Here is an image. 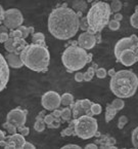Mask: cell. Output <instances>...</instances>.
<instances>
[{
	"label": "cell",
	"instance_id": "obj_1",
	"mask_svg": "<svg viewBox=\"0 0 138 149\" xmlns=\"http://www.w3.org/2000/svg\"><path fill=\"white\" fill-rule=\"evenodd\" d=\"M80 29V18L77 13L68 6L54 8L48 17V30L59 40H68L74 37Z\"/></svg>",
	"mask_w": 138,
	"mask_h": 149
},
{
	"label": "cell",
	"instance_id": "obj_2",
	"mask_svg": "<svg viewBox=\"0 0 138 149\" xmlns=\"http://www.w3.org/2000/svg\"><path fill=\"white\" fill-rule=\"evenodd\" d=\"M21 58L27 68L35 72L47 71L50 63V54L47 47L33 42L25 47L21 53Z\"/></svg>",
	"mask_w": 138,
	"mask_h": 149
},
{
	"label": "cell",
	"instance_id": "obj_3",
	"mask_svg": "<svg viewBox=\"0 0 138 149\" xmlns=\"http://www.w3.org/2000/svg\"><path fill=\"white\" fill-rule=\"evenodd\" d=\"M110 88L117 98H130L138 88V77L131 70H120L112 76Z\"/></svg>",
	"mask_w": 138,
	"mask_h": 149
},
{
	"label": "cell",
	"instance_id": "obj_4",
	"mask_svg": "<svg viewBox=\"0 0 138 149\" xmlns=\"http://www.w3.org/2000/svg\"><path fill=\"white\" fill-rule=\"evenodd\" d=\"M111 5L104 1H98L94 3L88 10L87 18L89 28L87 32L91 34L99 33L106 25H108L111 18Z\"/></svg>",
	"mask_w": 138,
	"mask_h": 149
},
{
	"label": "cell",
	"instance_id": "obj_5",
	"mask_svg": "<svg viewBox=\"0 0 138 149\" xmlns=\"http://www.w3.org/2000/svg\"><path fill=\"white\" fill-rule=\"evenodd\" d=\"M88 54L81 46L71 45L61 55V62L69 72H74L84 68L87 62Z\"/></svg>",
	"mask_w": 138,
	"mask_h": 149
},
{
	"label": "cell",
	"instance_id": "obj_6",
	"mask_svg": "<svg viewBox=\"0 0 138 149\" xmlns=\"http://www.w3.org/2000/svg\"><path fill=\"white\" fill-rule=\"evenodd\" d=\"M98 130V123L94 117L84 114L76 118L75 123V133L76 136L83 140H87L94 137Z\"/></svg>",
	"mask_w": 138,
	"mask_h": 149
},
{
	"label": "cell",
	"instance_id": "obj_7",
	"mask_svg": "<svg viewBox=\"0 0 138 149\" xmlns=\"http://www.w3.org/2000/svg\"><path fill=\"white\" fill-rule=\"evenodd\" d=\"M3 25L7 27L9 30H14L22 26L24 22L23 15L19 9L16 8H9L4 11V17H3Z\"/></svg>",
	"mask_w": 138,
	"mask_h": 149
},
{
	"label": "cell",
	"instance_id": "obj_8",
	"mask_svg": "<svg viewBox=\"0 0 138 149\" xmlns=\"http://www.w3.org/2000/svg\"><path fill=\"white\" fill-rule=\"evenodd\" d=\"M138 43V37L136 35H131L130 37H125L120 39L115 45V57L117 58V60L119 59L120 55L122 54V52L126 51V49H136V45Z\"/></svg>",
	"mask_w": 138,
	"mask_h": 149
},
{
	"label": "cell",
	"instance_id": "obj_9",
	"mask_svg": "<svg viewBox=\"0 0 138 149\" xmlns=\"http://www.w3.org/2000/svg\"><path fill=\"white\" fill-rule=\"evenodd\" d=\"M41 104L45 110L53 111V110L57 109L60 106V96L56 92H53V91L46 92L41 98Z\"/></svg>",
	"mask_w": 138,
	"mask_h": 149
},
{
	"label": "cell",
	"instance_id": "obj_10",
	"mask_svg": "<svg viewBox=\"0 0 138 149\" xmlns=\"http://www.w3.org/2000/svg\"><path fill=\"white\" fill-rule=\"evenodd\" d=\"M26 114H27L26 110H23L22 108L18 107L8 112V114L6 115V121L14 125L18 129L19 127H24L27 121Z\"/></svg>",
	"mask_w": 138,
	"mask_h": 149
},
{
	"label": "cell",
	"instance_id": "obj_11",
	"mask_svg": "<svg viewBox=\"0 0 138 149\" xmlns=\"http://www.w3.org/2000/svg\"><path fill=\"white\" fill-rule=\"evenodd\" d=\"M9 81V68L5 57L0 54V92L6 88Z\"/></svg>",
	"mask_w": 138,
	"mask_h": 149
},
{
	"label": "cell",
	"instance_id": "obj_12",
	"mask_svg": "<svg viewBox=\"0 0 138 149\" xmlns=\"http://www.w3.org/2000/svg\"><path fill=\"white\" fill-rule=\"evenodd\" d=\"M77 41H78V45L81 46L84 49H91V48L94 47L97 40L96 37H95V34H91V33L86 31V32L80 34Z\"/></svg>",
	"mask_w": 138,
	"mask_h": 149
},
{
	"label": "cell",
	"instance_id": "obj_13",
	"mask_svg": "<svg viewBox=\"0 0 138 149\" xmlns=\"http://www.w3.org/2000/svg\"><path fill=\"white\" fill-rule=\"evenodd\" d=\"M118 61L121 62L126 67H130L138 61V57L136 56L135 52L133 49H126V51L122 52Z\"/></svg>",
	"mask_w": 138,
	"mask_h": 149
},
{
	"label": "cell",
	"instance_id": "obj_14",
	"mask_svg": "<svg viewBox=\"0 0 138 149\" xmlns=\"http://www.w3.org/2000/svg\"><path fill=\"white\" fill-rule=\"evenodd\" d=\"M5 60L11 68H21L24 66V62L21 58V55L15 53H7V55L5 56Z\"/></svg>",
	"mask_w": 138,
	"mask_h": 149
},
{
	"label": "cell",
	"instance_id": "obj_15",
	"mask_svg": "<svg viewBox=\"0 0 138 149\" xmlns=\"http://www.w3.org/2000/svg\"><path fill=\"white\" fill-rule=\"evenodd\" d=\"M71 109H72V113H73V117L75 119L78 118V117L82 116L84 114H86V110L83 108L81 104V100H78L75 103L71 104Z\"/></svg>",
	"mask_w": 138,
	"mask_h": 149
},
{
	"label": "cell",
	"instance_id": "obj_16",
	"mask_svg": "<svg viewBox=\"0 0 138 149\" xmlns=\"http://www.w3.org/2000/svg\"><path fill=\"white\" fill-rule=\"evenodd\" d=\"M9 139L14 143L15 148H19V149L23 148V145L26 142V141H25V136H23L20 133H15V134H13V135H9Z\"/></svg>",
	"mask_w": 138,
	"mask_h": 149
},
{
	"label": "cell",
	"instance_id": "obj_17",
	"mask_svg": "<svg viewBox=\"0 0 138 149\" xmlns=\"http://www.w3.org/2000/svg\"><path fill=\"white\" fill-rule=\"evenodd\" d=\"M118 110L112 105V104H107L106 105V110H105V121L110 123L114 119L115 115L117 114Z\"/></svg>",
	"mask_w": 138,
	"mask_h": 149
},
{
	"label": "cell",
	"instance_id": "obj_18",
	"mask_svg": "<svg viewBox=\"0 0 138 149\" xmlns=\"http://www.w3.org/2000/svg\"><path fill=\"white\" fill-rule=\"evenodd\" d=\"M75 123H76V119H73V120H70V123H69V127H66L65 130H62V132L60 133V135L62 137L66 136H76V133H75Z\"/></svg>",
	"mask_w": 138,
	"mask_h": 149
},
{
	"label": "cell",
	"instance_id": "obj_19",
	"mask_svg": "<svg viewBox=\"0 0 138 149\" xmlns=\"http://www.w3.org/2000/svg\"><path fill=\"white\" fill-rule=\"evenodd\" d=\"M44 40H45V36H44V34H43V33H41V32L34 33L33 36H32V41H33V43L41 44V45L46 46Z\"/></svg>",
	"mask_w": 138,
	"mask_h": 149
},
{
	"label": "cell",
	"instance_id": "obj_20",
	"mask_svg": "<svg viewBox=\"0 0 138 149\" xmlns=\"http://www.w3.org/2000/svg\"><path fill=\"white\" fill-rule=\"evenodd\" d=\"M60 101L64 106H70L71 104L74 103V97H73L72 94L66 93L62 96H60Z\"/></svg>",
	"mask_w": 138,
	"mask_h": 149
},
{
	"label": "cell",
	"instance_id": "obj_21",
	"mask_svg": "<svg viewBox=\"0 0 138 149\" xmlns=\"http://www.w3.org/2000/svg\"><path fill=\"white\" fill-rule=\"evenodd\" d=\"M73 117V113H72V109L71 108H64L61 110V114H60V118L64 121H70Z\"/></svg>",
	"mask_w": 138,
	"mask_h": 149
},
{
	"label": "cell",
	"instance_id": "obj_22",
	"mask_svg": "<svg viewBox=\"0 0 138 149\" xmlns=\"http://www.w3.org/2000/svg\"><path fill=\"white\" fill-rule=\"evenodd\" d=\"M4 48L7 51V53H15L16 52V48H15L14 43H13V38L9 37L4 42Z\"/></svg>",
	"mask_w": 138,
	"mask_h": 149
},
{
	"label": "cell",
	"instance_id": "obj_23",
	"mask_svg": "<svg viewBox=\"0 0 138 149\" xmlns=\"http://www.w3.org/2000/svg\"><path fill=\"white\" fill-rule=\"evenodd\" d=\"M110 5H111V10H112V13H119L123 7V4L120 0H113L112 3H111Z\"/></svg>",
	"mask_w": 138,
	"mask_h": 149
},
{
	"label": "cell",
	"instance_id": "obj_24",
	"mask_svg": "<svg viewBox=\"0 0 138 149\" xmlns=\"http://www.w3.org/2000/svg\"><path fill=\"white\" fill-rule=\"evenodd\" d=\"M3 127L7 131L8 135H13V134H15V133H18V132H16L18 131V127H15L14 125H12V123H8V121L3 123Z\"/></svg>",
	"mask_w": 138,
	"mask_h": 149
},
{
	"label": "cell",
	"instance_id": "obj_25",
	"mask_svg": "<svg viewBox=\"0 0 138 149\" xmlns=\"http://www.w3.org/2000/svg\"><path fill=\"white\" fill-rule=\"evenodd\" d=\"M112 104L113 106H114L115 108H116L118 111H120V110H122L123 108H124V106H125V102L123 101L122 99L121 98H118V99H115L114 101L112 102Z\"/></svg>",
	"mask_w": 138,
	"mask_h": 149
},
{
	"label": "cell",
	"instance_id": "obj_26",
	"mask_svg": "<svg viewBox=\"0 0 138 149\" xmlns=\"http://www.w3.org/2000/svg\"><path fill=\"white\" fill-rule=\"evenodd\" d=\"M94 74H95V69L93 68V67H89V68H88V70L84 73V80H85V81H90L92 78H93Z\"/></svg>",
	"mask_w": 138,
	"mask_h": 149
},
{
	"label": "cell",
	"instance_id": "obj_27",
	"mask_svg": "<svg viewBox=\"0 0 138 149\" xmlns=\"http://www.w3.org/2000/svg\"><path fill=\"white\" fill-rule=\"evenodd\" d=\"M90 109H91L93 115H98V114H100L101 111H102L101 106L99 105V104H96V103H92L91 108H90Z\"/></svg>",
	"mask_w": 138,
	"mask_h": 149
},
{
	"label": "cell",
	"instance_id": "obj_28",
	"mask_svg": "<svg viewBox=\"0 0 138 149\" xmlns=\"http://www.w3.org/2000/svg\"><path fill=\"white\" fill-rule=\"evenodd\" d=\"M130 24L133 28L138 29V13H134L130 18Z\"/></svg>",
	"mask_w": 138,
	"mask_h": 149
},
{
	"label": "cell",
	"instance_id": "obj_29",
	"mask_svg": "<svg viewBox=\"0 0 138 149\" xmlns=\"http://www.w3.org/2000/svg\"><path fill=\"white\" fill-rule=\"evenodd\" d=\"M80 28H81L84 32H86V31L88 30V28H89V24H88V21L86 17H82V18L80 19Z\"/></svg>",
	"mask_w": 138,
	"mask_h": 149
},
{
	"label": "cell",
	"instance_id": "obj_30",
	"mask_svg": "<svg viewBox=\"0 0 138 149\" xmlns=\"http://www.w3.org/2000/svg\"><path fill=\"white\" fill-rule=\"evenodd\" d=\"M132 144L135 148H138V127L132 133Z\"/></svg>",
	"mask_w": 138,
	"mask_h": 149
},
{
	"label": "cell",
	"instance_id": "obj_31",
	"mask_svg": "<svg viewBox=\"0 0 138 149\" xmlns=\"http://www.w3.org/2000/svg\"><path fill=\"white\" fill-rule=\"evenodd\" d=\"M108 28L111 29V30H113V31H117V30H119L120 29V22L119 21H116V20H112V21H110L108 22Z\"/></svg>",
	"mask_w": 138,
	"mask_h": 149
},
{
	"label": "cell",
	"instance_id": "obj_32",
	"mask_svg": "<svg viewBox=\"0 0 138 149\" xmlns=\"http://www.w3.org/2000/svg\"><path fill=\"white\" fill-rule=\"evenodd\" d=\"M95 75H96L99 79H103L106 77L107 72L104 68H97L96 70H95Z\"/></svg>",
	"mask_w": 138,
	"mask_h": 149
},
{
	"label": "cell",
	"instance_id": "obj_33",
	"mask_svg": "<svg viewBox=\"0 0 138 149\" xmlns=\"http://www.w3.org/2000/svg\"><path fill=\"white\" fill-rule=\"evenodd\" d=\"M127 123H128L127 116H125V115H122V116L119 117V120H118V127H119V129L122 130L123 127L127 125Z\"/></svg>",
	"mask_w": 138,
	"mask_h": 149
},
{
	"label": "cell",
	"instance_id": "obj_34",
	"mask_svg": "<svg viewBox=\"0 0 138 149\" xmlns=\"http://www.w3.org/2000/svg\"><path fill=\"white\" fill-rule=\"evenodd\" d=\"M19 30L21 31V32H22V34H23V38H25V39H26L27 37H28L29 36V34H30L31 33V31H30V28H29V27H26V26H20L19 27Z\"/></svg>",
	"mask_w": 138,
	"mask_h": 149
},
{
	"label": "cell",
	"instance_id": "obj_35",
	"mask_svg": "<svg viewBox=\"0 0 138 149\" xmlns=\"http://www.w3.org/2000/svg\"><path fill=\"white\" fill-rule=\"evenodd\" d=\"M81 104L82 106H83V108L86 110V112L88 111V110L91 108V105H92V102L89 101L88 99H83V100H81Z\"/></svg>",
	"mask_w": 138,
	"mask_h": 149
},
{
	"label": "cell",
	"instance_id": "obj_36",
	"mask_svg": "<svg viewBox=\"0 0 138 149\" xmlns=\"http://www.w3.org/2000/svg\"><path fill=\"white\" fill-rule=\"evenodd\" d=\"M54 120H55V117L52 115V113H51V114H47V115H45V116H44V121H45L46 125L52 123Z\"/></svg>",
	"mask_w": 138,
	"mask_h": 149
},
{
	"label": "cell",
	"instance_id": "obj_37",
	"mask_svg": "<svg viewBox=\"0 0 138 149\" xmlns=\"http://www.w3.org/2000/svg\"><path fill=\"white\" fill-rule=\"evenodd\" d=\"M18 132L20 133V134H22L23 136H28L29 135V133H30V129L29 127H19L18 129Z\"/></svg>",
	"mask_w": 138,
	"mask_h": 149
},
{
	"label": "cell",
	"instance_id": "obj_38",
	"mask_svg": "<svg viewBox=\"0 0 138 149\" xmlns=\"http://www.w3.org/2000/svg\"><path fill=\"white\" fill-rule=\"evenodd\" d=\"M75 80H76L77 82H82V81L84 80V73L77 72L76 74H75Z\"/></svg>",
	"mask_w": 138,
	"mask_h": 149
},
{
	"label": "cell",
	"instance_id": "obj_39",
	"mask_svg": "<svg viewBox=\"0 0 138 149\" xmlns=\"http://www.w3.org/2000/svg\"><path fill=\"white\" fill-rule=\"evenodd\" d=\"M8 38H9L8 33H0V42L1 43H4Z\"/></svg>",
	"mask_w": 138,
	"mask_h": 149
},
{
	"label": "cell",
	"instance_id": "obj_40",
	"mask_svg": "<svg viewBox=\"0 0 138 149\" xmlns=\"http://www.w3.org/2000/svg\"><path fill=\"white\" fill-rule=\"evenodd\" d=\"M59 125H60V123L54 120L52 123H50V125H47V127H48V129H57V127H59Z\"/></svg>",
	"mask_w": 138,
	"mask_h": 149
},
{
	"label": "cell",
	"instance_id": "obj_41",
	"mask_svg": "<svg viewBox=\"0 0 138 149\" xmlns=\"http://www.w3.org/2000/svg\"><path fill=\"white\" fill-rule=\"evenodd\" d=\"M60 114H61V110H59L58 108L53 110V112H52V115L55 117V118H60Z\"/></svg>",
	"mask_w": 138,
	"mask_h": 149
},
{
	"label": "cell",
	"instance_id": "obj_42",
	"mask_svg": "<svg viewBox=\"0 0 138 149\" xmlns=\"http://www.w3.org/2000/svg\"><path fill=\"white\" fill-rule=\"evenodd\" d=\"M67 148H76V149H80L81 147L79 145H76V144H68V145H65L62 147V149H67Z\"/></svg>",
	"mask_w": 138,
	"mask_h": 149
},
{
	"label": "cell",
	"instance_id": "obj_43",
	"mask_svg": "<svg viewBox=\"0 0 138 149\" xmlns=\"http://www.w3.org/2000/svg\"><path fill=\"white\" fill-rule=\"evenodd\" d=\"M23 148H27V149H35V146H34L32 143L29 142H25V144L23 145Z\"/></svg>",
	"mask_w": 138,
	"mask_h": 149
},
{
	"label": "cell",
	"instance_id": "obj_44",
	"mask_svg": "<svg viewBox=\"0 0 138 149\" xmlns=\"http://www.w3.org/2000/svg\"><path fill=\"white\" fill-rule=\"evenodd\" d=\"M86 149H96L98 148V146H97L96 144H94V143H91V144H87L85 146Z\"/></svg>",
	"mask_w": 138,
	"mask_h": 149
},
{
	"label": "cell",
	"instance_id": "obj_45",
	"mask_svg": "<svg viewBox=\"0 0 138 149\" xmlns=\"http://www.w3.org/2000/svg\"><path fill=\"white\" fill-rule=\"evenodd\" d=\"M0 33H8V28L5 25H1L0 26Z\"/></svg>",
	"mask_w": 138,
	"mask_h": 149
},
{
	"label": "cell",
	"instance_id": "obj_46",
	"mask_svg": "<svg viewBox=\"0 0 138 149\" xmlns=\"http://www.w3.org/2000/svg\"><path fill=\"white\" fill-rule=\"evenodd\" d=\"M114 20H116V21H119V22H120L121 20H123V15H121V13H117L116 15H115V18H114Z\"/></svg>",
	"mask_w": 138,
	"mask_h": 149
},
{
	"label": "cell",
	"instance_id": "obj_47",
	"mask_svg": "<svg viewBox=\"0 0 138 149\" xmlns=\"http://www.w3.org/2000/svg\"><path fill=\"white\" fill-rule=\"evenodd\" d=\"M3 17H4V10H3L2 6L0 5V22L3 21Z\"/></svg>",
	"mask_w": 138,
	"mask_h": 149
},
{
	"label": "cell",
	"instance_id": "obj_48",
	"mask_svg": "<svg viewBox=\"0 0 138 149\" xmlns=\"http://www.w3.org/2000/svg\"><path fill=\"white\" fill-rule=\"evenodd\" d=\"M116 74V71H115V69H110V70L107 71V75H108V76H114V75Z\"/></svg>",
	"mask_w": 138,
	"mask_h": 149
},
{
	"label": "cell",
	"instance_id": "obj_49",
	"mask_svg": "<svg viewBox=\"0 0 138 149\" xmlns=\"http://www.w3.org/2000/svg\"><path fill=\"white\" fill-rule=\"evenodd\" d=\"M5 139H6V136H5L4 133L0 130V141H3V140H5Z\"/></svg>",
	"mask_w": 138,
	"mask_h": 149
},
{
	"label": "cell",
	"instance_id": "obj_50",
	"mask_svg": "<svg viewBox=\"0 0 138 149\" xmlns=\"http://www.w3.org/2000/svg\"><path fill=\"white\" fill-rule=\"evenodd\" d=\"M92 60V55L91 54H88V57H87V62L89 63V62H91Z\"/></svg>",
	"mask_w": 138,
	"mask_h": 149
},
{
	"label": "cell",
	"instance_id": "obj_51",
	"mask_svg": "<svg viewBox=\"0 0 138 149\" xmlns=\"http://www.w3.org/2000/svg\"><path fill=\"white\" fill-rule=\"evenodd\" d=\"M134 52H135L136 56H137V57H138V48H136V49H135V51H134Z\"/></svg>",
	"mask_w": 138,
	"mask_h": 149
},
{
	"label": "cell",
	"instance_id": "obj_52",
	"mask_svg": "<svg viewBox=\"0 0 138 149\" xmlns=\"http://www.w3.org/2000/svg\"><path fill=\"white\" fill-rule=\"evenodd\" d=\"M135 13H138V5L135 6Z\"/></svg>",
	"mask_w": 138,
	"mask_h": 149
},
{
	"label": "cell",
	"instance_id": "obj_53",
	"mask_svg": "<svg viewBox=\"0 0 138 149\" xmlns=\"http://www.w3.org/2000/svg\"><path fill=\"white\" fill-rule=\"evenodd\" d=\"M136 48H138V43H137V45H136Z\"/></svg>",
	"mask_w": 138,
	"mask_h": 149
},
{
	"label": "cell",
	"instance_id": "obj_54",
	"mask_svg": "<svg viewBox=\"0 0 138 149\" xmlns=\"http://www.w3.org/2000/svg\"><path fill=\"white\" fill-rule=\"evenodd\" d=\"M0 26H1V22H0Z\"/></svg>",
	"mask_w": 138,
	"mask_h": 149
}]
</instances>
